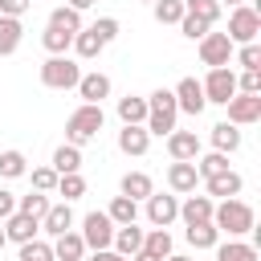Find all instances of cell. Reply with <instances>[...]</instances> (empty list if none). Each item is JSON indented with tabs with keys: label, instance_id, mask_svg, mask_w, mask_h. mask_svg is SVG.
Segmentation results:
<instances>
[{
	"label": "cell",
	"instance_id": "45",
	"mask_svg": "<svg viewBox=\"0 0 261 261\" xmlns=\"http://www.w3.org/2000/svg\"><path fill=\"white\" fill-rule=\"evenodd\" d=\"M179 33H184V37H192V41H200V37H204V33H208V24H204V20H196V16H188V12H184V20H179Z\"/></svg>",
	"mask_w": 261,
	"mask_h": 261
},
{
	"label": "cell",
	"instance_id": "43",
	"mask_svg": "<svg viewBox=\"0 0 261 261\" xmlns=\"http://www.w3.org/2000/svg\"><path fill=\"white\" fill-rule=\"evenodd\" d=\"M237 65H245V69H261V45H257V41H253V45H241Z\"/></svg>",
	"mask_w": 261,
	"mask_h": 261
},
{
	"label": "cell",
	"instance_id": "1",
	"mask_svg": "<svg viewBox=\"0 0 261 261\" xmlns=\"http://www.w3.org/2000/svg\"><path fill=\"white\" fill-rule=\"evenodd\" d=\"M253 208L245 204V200H224L220 208H212V224H216V232H224V237H241V232H253Z\"/></svg>",
	"mask_w": 261,
	"mask_h": 261
},
{
	"label": "cell",
	"instance_id": "15",
	"mask_svg": "<svg viewBox=\"0 0 261 261\" xmlns=\"http://www.w3.org/2000/svg\"><path fill=\"white\" fill-rule=\"evenodd\" d=\"M212 196H188L184 204H179V216H184V224H208L212 220Z\"/></svg>",
	"mask_w": 261,
	"mask_h": 261
},
{
	"label": "cell",
	"instance_id": "48",
	"mask_svg": "<svg viewBox=\"0 0 261 261\" xmlns=\"http://www.w3.org/2000/svg\"><path fill=\"white\" fill-rule=\"evenodd\" d=\"M90 261H126V257H118V253H114V249H98V253H94V257H90Z\"/></svg>",
	"mask_w": 261,
	"mask_h": 261
},
{
	"label": "cell",
	"instance_id": "35",
	"mask_svg": "<svg viewBox=\"0 0 261 261\" xmlns=\"http://www.w3.org/2000/svg\"><path fill=\"white\" fill-rule=\"evenodd\" d=\"M73 49H77V57H86V61H90V57H98L106 45L98 41V33H94V29H82V33H73Z\"/></svg>",
	"mask_w": 261,
	"mask_h": 261
},
{
	"label": "cell",
	"instance_id": "7",
	"mask_svg": "<svg viewBox=\"0 0 261 261\" xmlns=\"http://www.w3.org/2000/svg\"><path fill=\"white\" fill-rule=\"evenodd\" d=\"M82 241H86V249H110V241H114V220L106 216V212H86V220H82Z\"/></svg>",
	"mask_w": 261,
	"mask_h": 261
},
{
	"label": "cell",
	"instance_id": "50",
	"mask_svg": "<svg viewBox=\"0 0 261 261\" xmlns=\"http://www.w3.org/2000/svg\"><path fill=\"white\" fill-rule=\"evenodd\" d=\"M135 261H159V257H151V253H143V249H139V253H135Z\"/></svg>",
	"mask_w": 261,
	"mask_h": 261
},
{
	"label": "cell",
	"instance_id": "30",
	"mask_svg": "<svg viewBox=\"0 0 261 261\" xmlns=\"http://www.w3.org/2000/svg\"><path fill=\"white\" fill-rule=\"evenodd\" d=\"M41 45L49 49V57H65V49L73 45V33H65V29H53V24H49V29L41 33Z\"/></svg>",
	"mask_w": 261,
	"mask_h": 261
},
{
	"label": "cell",
	"instance_id": "53",
	"mask_svg": "<svg viewBox=\"0 0 261 261\" xmlns=\"http://www.w3.org/2000/svg\"><path fill=\"white\" fill-rule=\"evenodd\" d=\"M4 245H8V237H4V228H0V249H4Z\"/></svg>",
	"mask_w": 261,
	"mask_h": 261
},
{
	"label": "cell",
	"instance_id": "2",
	"mask_svg": "<svg viewBox=\"0 0 261 261\" xmlns=\"http://www.w3.org/2000/svg\"><path fill=\"white\" fill-rule=\"evenodd\" d=\"M175 114H179V110H175V94H171V90H155V94L147 98V122H143L147 135H159V139L171 135V130H175Z\"/></svg>",
	"mask_w": 261,
	"mask_h": 261
},
{
	"label": "cell",
	"instance_id": "34",
	"mask_svg": "<svg viewBox=\"0 0 261 261\" xmlns=\"http://www.w3.org/2000/svg\"><path fill=\"white\" fill-rule=\"evenodd\" d=\"M184 12L196 16V20H204V24L212 29L216 16H220V4H216V0H184Z\"/></svg>",
	"mask_w": 261,
	"mask_h": 261
},
{
	"label": "cell",
	"instance_id": "17",
	"mask_svg": "<svg viewBox=\"0 0 261 261\" xmlns=\"http://www.w3.org/2000/svg\"><path fill=\"white\" fill-rule=\"evenodd\" d=\"M82 257H86L82 232H61V237H53V261H82Z\"/></svg>",
	"mask_w": 261,
	"mask_h": 261
},
{
	"label": "cell",
	"instance_id": "9",
	"mask_svg": "<svg viewBox=\"0 0 261 261\" xmlns=\"http://www.w3.org/2000/svg\"><path fill=\"white\" fill-rule=\"evenodd\" d=\"M228 122L232 126L261 122V94H232L228 98Z\"/></svg>",
	"mask_w": 261,
	"mask_h": 261
},
{
	"label": "cell",
	"instance_id": "44",
	"mask_svg": "<svg viewBox=\"0 0 261 261\" xmlns=\"http://www.w3.org/2000/svg\"><path fill=\"white\" fill-rule=\"evenodd\" d=\"M237 90H241V94H261V69H245V73L237 77Z\"/></svg>",
	"mask_w": 261,
	"mask_h": 261
},
{
	"label": "cell",
	"instance_id": "8",
	"mask_svg": "<svg viewBox=\"0 0 261 261\" xmlns=\"http://www.w3.org/2000/svg\"><path fill=\"white\" fill-rule=\"evenodd\" d=\"M232 53H237V45H232L224 33H204V37H200V61H204L208 69L228 65V61H232Z\"/></svg>",
	"mask_w": 261,
	"mask_h": 261
},
{
	"label": "cell",
	"instance_id": "42",
	"mask_svg": "<svg viewBox=\"0 0 261 261\" xmlns=\"http://www.w3.org/2000/svg\"><path fill=\"white\" fill-rule=\"evenodd\" d=\"M90 29L98 33V41H102V45H110V41L118 37V20H114V16H102V20H94Z\"/></svg>",
	"mask_w": 261,
	"mask_h": 261
},
{
	"label": "cell",
	"instance_id": "52",
	"mask_svg": "<svg viewBox=\"0 0 261 261\" xmlns=\"http://www.w3.org/2000/svg\"><path fill=\"white\" fill-rule=\"evenodd\" d=\"M216 4H228V8H241L245 0H216Z\"/></svg>",
	"mask_w": 261,
	"mask_h": 261
},
{
	"label": "cell",
	"instance_id": "5",
	"mask_svg": "<svg viewBox=\"0 0 261 261\" xmlns=\"http://www.w3.org/2000/svg\"><path fill=\"white\" fill-rule=\"evenodd\" d=\"M41 82H45L49 90H69V86L82 82V65L69 61V57H49V61L41 65Z\"/></svg>",
	"mask_w": 261,
	"mask_h": 261
},
{
	"label": "cell",
	"instance_id": "28",
	"mask_svg": "<svg viewBox=\"0 0 261 261\" xmlns=\"http://www.w3.org/2000/svg\"><path fill=\"white\" fill-rule=\"evenodd\" d=\"M77 167H82V151L69 147V143H61V147L53 151V171H57V175H73Z\"/></svg>",
	"mask_w": 261,
	"mask_h": 261
},
{
	"label": "cell",
	"instance_id": "25",
	"mask_svg": "<svg viewBox=\"0 0 261 261\" xmlns=\"http://www.w3.org/2000/svg\"><path fill=\"white\" fill-rule=\"evenodd\" d=\"M106 216L114 220V228H122V224H135V216H139V204H135L130 196H114V200H110V208H106Z\"/></svg>",
	"mask_w": 261,
	"mask_h": 261
},
{
	"label": "cell",
	"instance_id": "27",
	"mask_svg": "<svg viewBox=\"0 0 261 261\" xmlns=\"http://www.w3.org/2000/svg\"><path fill=\"white\" fill-rule=\"evenodd\" d=\"M212 147H216L220 155L237 151V147H241V130H237L232 122H216V126H212Z\"/></svg>",
	"mask_w": 261,
	"mask_h": 261
},
{
	"label": "cell",
	"instance_id": "47",
	"mask_svg": "<svg viewBox=\"0 0 261 261\" xmlns=\"http://www.w3.org/2000/svg\"><path fill=\"white\" fill-rule=\"evenodd\" d=\"M12 212H16V196H12V192H4V188H0V220H8V216H12Z\"/></svg>",
	"mask_w": 261,
	"mask_h": 261
},
{
	"label": "cell",
	"instance_id": "39",
	"mask_svg": "<svg viewBox=\"0 0 261 261\" xmlns=\"http://www.w3.org/2000/svg\"><path fill=\"white\" fill-rule=\"evenodd\" d=\"M53 192H61V196H65V204H69V200L86 196V179H82L77 171H73V175H57V188H53Z\"/></svg>",
	"mask_w": 261,
	"mask_h": 261
},
{
	"label": "cell",
	"instance_id": "38",
	"mask_svg": "<svg viewBox=\"0 0 261 261\" xmlns=\"http://www.w3.org/2000/svg\"><path fill=\"white\" fill-rule=\"evenodd\" d=\"M155 20L159 24H179L184 20V0H155Z\"/></svg>",
	"mask_w": 261,
	"mask_h": 261
},
{
	"label": "cell",
	"instance_id": "54",
	"mask_svg": "<svg viewBox=\"0 0 261 261\" xmlns=\"http://www.w3.org/2000/svg\"><path fill=\"white\" fill-rule=\"evenodd\" d=\"M151 4H155V0H151Z\"/></svg>",
	"mask_w": 261,
	"mask_h": 261
},
{
	"label": "cell",
	"instance_id": "51",
	"mask_svg": "<svg viewBox=\"0 0 261 261\" xmlns=\"http://www.w3.org/2000/svg\"><path fill=\"white\" fill-rule=\"evenodd\" d=\"M163 261H192V257H184V253H171V257H163Z\"/></svg>",
	"mask_w": 261,
	"mask_h": 261
},
{
	"label": "cell",
	"instance_id": "36",
	"mask_svg": "<svg viewBox=\"0 0 261 261\" xmlns=\"http://www.w3.org/2000/svg\"><path fill=\"white\" fill-rule=\"evenodd\" d=\"M196 171H200V179H212V175L228 171V155H220V151H212V155H196Z\"/></svg>",
	"mask_w": 261,
	"mask_h": 261
},
{
	"label": "cell",
	"instance_id": "12",
	"mask_svg": "<svg viewBox=\"0 0 261 261\" xmlns=\"http://www.w3.org/2000/svg\"><path fill=\"white\" fill-rule=\"evenodd\" d=\"M167 151H171V159H179V163H196V155H200L196 130H171V135H167Z\"/></svg>",
	"mask_w": 261,
	"mask_h": 261
},
{
	"label": "cell",
	"instance_id": "33",
	"mask_svg": "<svg viewBox=\"0 0 261 261\" xmlns=\"http://www.w3.org/2000/svg\"><path fill=\"white\" fill-rule=\"evenodd\" d=\"M0 175H4V179L29 175V159H24L20 151H0Z\"/></svg>",
	"mask_w": 261,
	"mask_h": 261
},
{
	"label": "cell",
	"instance_id": "20",
	"mask_svg": "<svg viewBox=\"0 0 261 261\" xmlns=\"http://www.w3.org/2000/svg\"><path fill=\"white\" fill-rule=\"evenodd\" d=\"M110 245H114V253H118V257H126V261H130V257L143 249V228L122 224V228H114V241H110Z\"/></svg>",
	"mask_w": 261,
	"mask_h": 261
},
{
	"label": "cell",
	"instance_id": "19",
	"mask_svg": "<svg viewBox=\"0 0 261 261\" xmlns=\"http://www.w3.org/2000/svg\"><path fill=\"white\" fill-rule=\"evenodd\" d=\"M167 184H171V192H196V184H200V171H196V163H171L167 167Z\"/></svg>",
	"mask_w": 261,
	"mask_h": 261
},
{
	"label": "cell",
	"instance_id": "29",
	"mask_svg": "<svg viewBox=\"0 0 261 261\" xmlns=\"http://www.w3.org/2000/svg\"><path fill=\"white\" fill-rule=\"evenodd\" d=\"M188 245H192V249H216V245H220L216 224H212V220H208V224H188Z\"/></svg>",
	"mask_w": 261,
	"mask_h": 261
},
{
	"label": "cell",
	"instance_id": "22",
	"mask_svg": "<svg viewBox=\"0 0 261 261\" xmlns=\"http://www.w3.org/2000/svg\"><path fill=\"white\" fill-rule=\"evenodd\" d=\"M118 188H122V196H130L135 204H139V200H147V196L155 192V188H151V175H147V171H126Z\"/></svg>",
	"mask_w": 261,
	"mask_h": 261
},
{
	"label": "cell",
	"instance_id": "40",
	"mask_svg": "<svg viewBox=\"0 0 261 261\" xmlns=\"http://www.w3.org/2000/svg\"><path fill=\"white\" fill-rule=\"evenodd\" d=\"M20 261H53V245H45V241H24L20 245Z\"/></svg>",
	"mask_w": 261,
	"mask_h": 261
},
{
	"label": "cell",
	"instance_id": "10",
	"mask_svg": "<svg viewBox=\"0 0 261 261\" xmlns=\"http://www.w3.org/2000/svg\"><path fill=\"white\" fill-rule=\"evenodd\" d=\"M171 94H175V110H184V114H200V110L208 106V102H204V90H200L196 77H184Z\"/></svg>",
	"mask_w": 261,
	"mask_h": 261
},
{
	"label": "cell",
	"instance_id": "46",
	"mask_svg": "<svg viewBox=\"0 0 261 261\" xmlns=\"http://www.w3.org/2000/svg\"><path fill=\"white\" fill-rule=\"evenodd\" d=\"M33 0H0V16H12V20H20V12L29 8Z\"/></svg>",
	"mask_w": 261,
	"mask_h": 261
},
{
	"label": "cell",
	"instance_id": "16",
	"mask_svg": "<svg viewBox=\"0 0 261 261\" xmlns=\"http://www.w3.org/2000/svg\"><path fill=\"white\" fill-rule=\"evenodd\" d=\"M69 228H73V212H69V204H49V212L41 216V232L61 237V232H69Z\"/></svg>",
	"mask_w": 261,
	"mask_h": 261
},
{
	"label": "cell",
	"instance_id": "49",
	"mask_svg": "<svg viewBox=\"0 0 261 261\" xmlns=\"http://www.w3.org/2000/svg\"><path fill=\"white\" fill-rule=\"evenodd\" d=\"M90 4H94V0H69V8H73V12H86Z\"/></svg>",
	"mask_w": 261,
	"mask_h": 261
},
{
	"label": "cell",
	"instance_id": "37",
	"mask_svg": "<svg viewBox=\"0 0 261 261\" xmlns=\"http://www.w3.org/2000/svg\"><path fill=\"white\" fill-rule=\"evenodd\" d=\"M49 24L53 29H65V33H82V12H73L69 4L65 8H53L49 12Z\"/></svg>",
	"mask_w": 261,
	"mask_h": 261
},
{
	"label": "cell",
	"instance_id": "26",
	"mask_svg": "<svg viewBox=\"0 0 261 261\" xmlns=\"http://www.w3.org/2000/svg\"><path fill=\"white\" fill-rule=\"evenodd\" d=\"M20 37H24V24H20V20H12V16H0V57L16 53Z\"/></svg>",
	"mask_w": 261,
	"mask_h": 261
},
{
	"label": "cell",
	"instance_id": "41",
	"mask_svg": "<svg viewBox=\"0 0 261 261\" xmlns=\"http://www.w3.org/2000/svg\"><path fill=\"white\" fill-rule=\"evenodd\" d=\"M29 175H33V192H53L57 188V171L53 167H33Z\"/></svg>",
	"mask_w": 261,
	"mask_h": 261
},
{
	"label": "cell",
	"instance_id": "14",
	"mask_svg": "<svg viewBox=\"0 0 261 261\" xmlns=\"http://www.w3.org/2000/svg\"><path fill=\"white\" fill-rule=\"evenodd\" d=\"M37 232H41V220H33V216H24V212H12V216L4 220V237H8V241H16V245L33 241Z\"/></svg>",
	"mask_w": 261,
	"mask_h": 261
},
{
	"label": "cell",
	"instance_id": "23",
	"mask_svg": "<svg viewBox=\"0 0 261 261\" xmlns=\"http://www.w3.org/2000/svg\"><path fill=\"white\" fill-rule=\"evenodd\" d=\"M208 184V196H224V200H232L241 188H245V179L237 175V171H220V175H212V179H204Z\"/></svg>",
	"mask_w": 261,
	"mask_h": 261
},
{
	"label": "cell",
	"instance_id": "3",
	"mask_svg": "<svg viewBox=\"0 0 261 261\" xmlns=\"http://www.w3.org/2000/svg\"><path fill=\"white\" fill-rule=\"evenodd\" d=\"M102 122H106L102 106H90V102H82V106L69 114V122H65V143H69V147H82V143H90V139L102 130Z\"/></svg>",
	"mask_w": 261,
	"mask_h": 261
},
{
	"label": "cell",
	"instance_id": "31",
	"mask_svg": "<svg viewBox=\"0 0 261 261\" xmlns=\"http://www.w3.org/2000/svg\"><path fill=\"white\" fill-rule=\"evenodd\" d=\"M143 253H151V257H171V232L167 228H151L147 237H143Z\"/></svg>",
	"mask_w": 261,
	"mask_h": 261
},
{
	"label": "cell",
	"instance_id": "32",
	"mask_svg": "<svg viewBox=\"0 0 261 261\" xmlns=\"http://www.w3.org/2000/svg\"><path fill=\"white\" fill-rule=\"evenodd\" d=\"M16 212L41 220V216L49 212V192H29V196H20V200H16Z\"/></svg>",
	"mask_w": 261,
	"mask_h": 261
},
{
	"label": "cell",
	"instance_id": "11",
	"mask_svg": "<svg viewBox=\"0 0 261 261\" xmlns=\"http://www.w3.org/2000/svg\"><path fill=\"white\" fill-rule=\"evenodd\" d=\"M147 216H151L155 228H167V224L179 216V200H175V196H159V192H151V196H147Z\"/></svg>",
	"mask_w": 261,
	"mask_h": 261
},
{
	"label": "cell",
	"instance_id": "4",
	"mask_svg": "<svg viewBox=\"0 0 261 261\" xmlns=\"http://www.w3.org/2000/svg\"><path fill=\"white\" fill-rule=\"evenodd\" d=\"M257 33H261V12H257V8L241 4V8L228 12V33H224V37H228L232 45H253Z\"/></svg>",
	"mask_w": 261,
	"mask_h": 261
},
{
	"label": "cell",
	"instance_id": "6",
	"mask_svg": "<svg viewBox=\"0 0 261 261\" xmlns=\"http://www.w3.org/2000/svg\"><path fill=\"white\" fill-rule=\"evenodd\" d=\"M200 90H204V102L228 106V98L237 94V73H232L228 65H220V69H208V77L200 82Z\"/></svg>",
	"mask_w": 261,
	"mask_h": 261
},
{
	"label": "cell",
	"instance_id": "18",
	"mask_svg": "<svg viewBox=\"0 0 261 261\" xmlns=\"http://www.w3.org/2000/svg\"><path fill=\"white\" fill-rule=\"evenodd\" d=\"M147 147H151L147 126H122L118 130V151L122 155H147Z\"/></svg>",
	"mask_w": 261,
	"mask_h": 261
},
{
	"label": "cell",
	"instance_id": "13",
	"mask_svg": "<svg viewBox=\"0 0 261 261\" xmlns=\"http://www.w3.org/2000/svg\"><path fill=\"white\" fill-rule=\"evenodd\" d=\"M77 94H82V102L102 106V98H110V77H106V73H82Z\"/></svg>",
	"mask_w": 261,
	"mask_h": 261
},
{
	"label": "cell",
	"instance_id": "21",
	"mask_svg": "<svg viewBox=\"0 0 261 261\" xmlns=\"http://www.w3.org/2000/svg\"><path fill=\"white\" fill-rule=\"evenodd\" d=\"M118 118H122V126H143L147 122V98H135V94L118 98Z\"/></svg>",
	"mask_w": 261,
	"mask_h": 261
},
{
	"label": "cell",
	"instance_id": "24",
	"mask_svg": "<svg viewBox=\"0 0 261 261\" xmlns=\"http://www.w3.org/2000/svg\"><path fill=\"white\" fill-rule=\"evenodd\" d=\"M216 261H261V253H257V245L224 241V245H216Z\"/></svg>",
	"mask_w": 261,
	"mask_h": 261
}]
</instances>
